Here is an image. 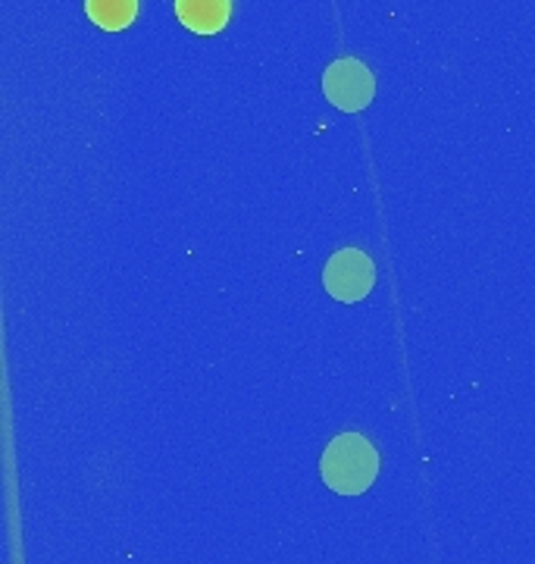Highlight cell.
I'll return each instance as SVG.
<instances>
[{"instance_id": "2", "label": "cell", "mask_w": 535, "mask_h": 564, "mask_svg": "<svg viewBox=\"0 0 535 564\" xmlns=\"http://www.w3.org/2000/svg\"><path fill=\"white\" fill-rule=\"evenodd\" d=\"M323 285H326V292L336 302H363L373 292V285H376V267H373L367 251H360V248H341L326 263Z\"/></svg>"}, {"instance_id": "1", "label": "cell", "mask_w": 535, "mask_h": 564, "mask_svg": "<svg viewBox=\"0 0 535 564\" xmlns=\"http://www.w3.org/2000/svg\"><path fill=\"white\" fill-rule=\"evenodd\" d=\"M319 474L338 496H360L373 486L379 474L376 445L360 433H341L326 445L319 458Z\"/></svg>"}, {"instance_id": "3", "label": "cell", "mask_w": 535, "mask_h": 564, "mask_svg": "<svg viewBox=\"0 0 535 564\" xmlns=\"http://www.w3.org/2000/svg\"><path fill=\"white\" fill-rule=\"evenodd\" d=\"M323 95L336 110L360 113L376 95V79L367 69V63L357 57H341L323 73Z\"/></svg>"}, {"instance_id": "5", "label": "cell", "mask_w": 535, "mask_h": 564, "mask_svg": "<svg viewBox=\"0 0 535 564\" xmlns=\"http://www.w3.org/2000/svg\"><path fill=\"white\" fill-rule=\"evenodd\" d=\"M85 13L100 29L119 32V29L132 25L135 13H139V0H85Z\"/></svg>"}, {"instance_id": "4", "label": "cell", "mask_w": 535, "mask_h": 564, "mask_svg": "<svg viewBox=\"0 0 535 564\" xmlns=\"http://www.w3.org/2000/svg\"><path fill=\"white\" fill-rule=\"evenodd\" d=\"M229 0H176V17L195 35H217L229 22Z\"/></svg>"}]
</instances>
